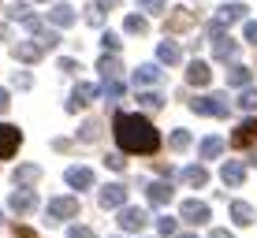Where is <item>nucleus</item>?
Returning a JSON list of instances; mask_svg holds the SVG:
<instances>
[{"label":"nucleus","mask_w":257,"mask_h":238,"mask_svg":"<svg viewBox=\"0 0 257 238\" xmlns=\"http://www.w3.org/2000/svg\"><path fill=\"white\" fill-rule=\"evenodd\" d=\"M15 86H19V90H30V75H19V71H15Z\"/></svg>","instance_id":"79ce46f5"},{"label":"nucleus","mask_w":257,"mask_h":238,"mask_svg":"<svg viewBox=\"0 0 257 238\" xmlns=\"http://www.w3.org/2000/svg\"><path fill=\"white\" fill-rule=\"evenodd\" d=\"M175 238H198V234H175Z\"/></svg>","instance_id":"de8ad7c7"},{"label":"nucleus","mask_w":257,"mask_h":238,"mask_svg":"<svg viewBox=\"0 0 257 238\" xmlns=\"http://www.w3.org/2000/svg\"><path fill=\"white\" fill-rule=\"evenodd\" d=\"M116 142L123 153H142V156H149V153H157L161 149V130L153 127L146 116H138V112H119L116 116Z\"/></svg>","instance_id":"f257e3e1"},{"label":"nucleus","mask_w":257,"mask_h":238,"mask_svg":"<svg viewBox=\"0 0 257 238\" xmlns=\"http://www.w3.org/2000/svg\"><path fill=\"white\" fill-rule=\"evenodd\" d=\"M246 41H250V45H257V23H253V19L246 23Z\"/></svg>","instance_id":"a19ab883"},{"label":"nucleus","mask_w":257,"mask_h":238,"mask_svg":"<svg viewBox=\"0 0 257 238\" xmlns=\"http://www.w3.org/2000/svg\"><path fill=\"white\" fill-rule=\"evenodd\" d=\"M231 145H235V149H250V145H257V116L242 119V123L235 127V134H231Z\"/></svg>","instance_id":"39448f33"},{"label":"nucleus","mask_w":257,"mask_h":238,"mask_svg":"<svg viewBox=\"0 0 257 238\" xmlns=\"http://www.w3.org/2000/svg\"><path fill=\"white\" fill-rule=\"evenodd\" d=\"M161 67H157V64H142L138 67V71H135V86H157V82H161Z\"/></svg>","instance_id":"4be33fe9"},{"label":"nucleus","mask_w":257,"mask_h":238,"mask_svg":"<svg viewBox=\"0 0 257 238\" xmlns=\"http://www.w3.org/2000/svg\"><path fill=\"white\" fill-rule=\"evenodd\" d=\"M93 4H97V8H101V12H104V8H112V4H119V0H93Z\"/></svg>","instance_id":"49530a36"},{"label":"nucleus","mask_w":257,"mask_h":238,"mask_svg":"<svg viewBox=\"0 0 257 238\" xmlns=\"http://www.w3.org/2000/svg\"><path fill=\"white\" fill-rule=\"evenodd\" d=\"M164 4H168V0H138V8H142V12H149V15H161Z\"/></svg>","instance_id":"72a5a7b5"},{"label":"nucleus","mask_w":257,"mask_h":238,"mask_svg":"<svg viewBox=\"0 0 257 238\" xmlns=\"http://www.w3.org/2000/svg\"><path fill=\"white\" fill-rule=\"evenodd\" d=\"M172 182L168 179H157V182H149L146 186V197H149V205H168V201H172Z\"/></svg>","instance_id":"ddd939ff"},{"label":"nucleus","mask_w":257,"mask_h":238,"mask_svg":"<svg viewBox=\"0 0 257 238\" xmlns=\"http://www.w3.org/2000/svg\"><path fill=\"white\" fill-rule=\"evenodd\" d=\"M138 108L157 112V108H164V97H161V93H153V90H146V93H138Z\"/></svg>","instance_id":"cd10ccee"},{"label":"nucleus","mask_w":257,"mask_h":238,"mask_svg":"<svg viewBox=\"0 0 257 238\" xmlns=\"http://www.w3.org/2000/svg\"><path fill=\"white\" fill-rule=\"evenodd\" d=\"M123 26H127V34H146V30H149V23L142 19V15H127Z\"/></svg>","instance_id":"7c9ffc66"},{"label":"nucleus","mask_w":257,"mask_h":238,"mask_svg":"<svg viewBox=\"0 0 257 238\" xmlns=\"http://www.w3.org/2000/svg\"><path fill=\"white\" fill-rule=\"evenodd\" d=\"M97 201H101V208H123V205H127V186L108 182V186L97 193Z\"/></svg>","instance_id":"6e6552de"},{"label":"nucleus","mask_w":257,"mask_h":238,"mask_svg":"<svg viewBox=\"0 0 257 238\" xmlns=\"http://www.w3.org/2000/svg\"><path fill=\"white\" fill-rule=\"evenodd\" d=\"M157 227H161V234H175V227H179V223H175L172 216H161V219H157Z\"/></svg>","instance_id":"58836bf2"},{"label":"nucleus","mask_w":257,"mask_h":238,"mask_svg":"<svg viewBox=\"0 0 257 238\" xmlns=\"http://www.w3.org/2000/svg\"><path fill=\"white\" fill-rule=\"evenodd\" d=\"M97 93H104L108 101H119V97H123V82H104Z\"/></svg>","instance_id":"473e14b6"},{"label":"nucleus","mask_w":257,"mask_h":238,"mask_svg":"<svg viewBox=\"0 0 257 238\" xmlns=\"http://www.w3.org/2000/svg\"><path fill=\"white\" fill-rule=\"evenodd\" d=\"M212 56L224 60V64H227V60H235V56H238V41H231V34L216 38V41H212Z\"/></svg>","instance_id":"a211bd4d"},{"label":"nucleus","mask_w":257,"mask_h":238,"mask_svg":"<svg viewBox=\"0 0 257 238\" xmlns=\"http://www.w3.org/2000/svg\"><path fill=\"white\" fill-rule=\"evenodd\" d=\"M187 82H190V86H209V82H212V71H209V64L194 60V64L187 67Z\"/></svg>","instance_id":"6ab92c4d"},{"label":"nucleus","mask_w":257,"mask_h":238,"mask_svg":"<svg viewBox=\"0 0 257 238\" xmlns=\"http://www.w3.org/2000/svg\"><path fill=\"white\" fill-rule=\"evenodd\" d=\"M246 12H250L246 4H238V0H231V4H224V8L216 12V19H212V23H220V26L227 30L231 23H242V19H246Z\"/></svg>","instance_id":"9d476101"},{"label":"nucleus","mask_w":257,"mask_h":238,"mask_svg":"<svg viewBox=\"0 0 257 238\" xmlns=\"http://www.w3.org/2000/svg\"><path fill=\"white\" fill-rule=\"evenodd\" d=\"M231 219L238 227H250L257 219V212H253V205H246V201H235V205H231Z\"/></svg>","instance_id":"b1692460"},{"label":"nucleus","mask_w":257,"mask_h":238,"mask_svg":"<svg viewBox=\"0 0 257 238\" xmlns=\"http://www.w3.org/2000/svg\"><path fill=\"white\" fill-rule=\"evenodd\" d=\"M209 238H235V234H231V231H224V227H212Z\"/></svg>","instance_id":"37998d69"},{"label":"nucleus","mask_w":257,"mask_h":238,"mask_svg":"<svg viewBox=\"0 0 257 238\" xmlns=\"http://www.w3.org/2000/svg\"><path fill=\"white\" fill-rule=\"evenodd\" d=\"M190 112H198V116H216V119H227V116H231V101H227V93L194 97V101H190Z\"/></svg>","instance_id":"f03ea898"},{"label":"nucleus","mask_w":257,"mask_h":238,"mask_svg":"<svg viewBox=\"0 0 257 238\" xmlns=\"http://www.w3.org/2000/svg\"><path fill=\"white\" fill-rule=\"evenodd\" d=\"M8 104H12V101H8V90H0V116L8 112Z\"/></svg>","instance_id":"c03bdc74"},{"label":"nucleus","mask_w":257,"mask_h":238,"mask_svg":"<svg viewBox=\"0 0 257 238\" xmlns=\"http://www.w3.org/2000/svg\"><path fill=\"white\" fill-rule=\"evenodd\" d=\"M67 238H97V234L90 231V227H71V231H67Z\"/></svg>","instance_id":"ea45409f"},{"label":"nucleus","mask_w":257,"mask_h":238,"mask_svg":"<svg viewBox=\"0 0 257 238\" xmlns=\"http://www.w3.org/2000/svg\"><path fill=\"white\" fill-rule=\"evenodd\" d=\"M19 145H23L19 127H12V123H0V160H8V156H12Z\"/></svg>","instance_id":"0eeeda50"},{"label":"nucleus","mask_w":257,"mask_h":238,"mask_svg":"<svg viewBox=\"0 0 257 238\" xmlns=\"http://www.w3.org/2000/svg\"><path fill=\"white\" fill-rule=\"evenodd\" d=\"M146 223H149L146 208H138V205H123L119 208V227H123V231H142Z\"/></svg>","instance_id":"423d86ee"},{"label":"nucleus","mask_w":257,"mask_h":238,"mask_svg":"<svg viewBox=\"0 0 257 238\" xmlns=\"http://www.w3.org/2000/svg\"><path fill=\"white\" fill-rule=\"evenodd\" d=\"M97 71H101L104 82H119L123 67H119V60H116V56H101V60H97Z\"/></svg>","instance_id":"aec40b11"},{"label":"nucleus","mask_w":257,"mask_h":238,"mask_svg":"<svg viewBox=\"0 0 257 238\" xmlns=\"http://www.w3.org/2000/svg\"><path fill=\"white\" fill-rule=\"evenodd\" d=\"M168 145H172L175 153H183V149H190V130H172V138H168Z\"/></svg>","instance_id":"c756f323"},{"label":"nucleus","mask_w":257,"mask_h":238,"mask_svg":"<svg viewBox=\"0 0 257 238\" xmlns=\"http://www.w3.org/2000/svg\"><path fill=\"white\" fill-rule=\"evenodd\" d=\"M86 23H90V26H101V23H104V12H101L97 4H90V8H86Z\"/></svg>","instance_id":"e433bc0d"},{"label":"nucleus","mask_w":257,"mask_h":238,"mask_svg":"<svg viewBox=\"0 0 257 238\" xmlns=\"http://www.w3.org/2000/svg\"><path fill=\"white\" fill-rule=\"evenodd\" d=\"M179 216L187 219V223H209V205L205 201H183Z\"/></svg>","instance_id":"f8f14e48"},{"label":"nucleus","mask_w":257,"mask_h":238,"mask_svg":"<svg viewBox=\"0 0 257 238\" xmlns=\"http://www.w3.org/2000/svg\"><path fill=\"white\" fill-rule=\"evenodd\" d=\"M250 78H253V71H250V67H242V64H231V71H227V86H238V90H250Z\"/></svg>","instance_id":"5701e85b"},{"label":"nucleus","mask_w":257,"mask_h":238,"mask_svg":"<svg viewBox=\"0 0 257 238\" xmlns=\"http://www.w3.org/2000/svg\"><path fill=\"white\" fill-rule=\"evenodd\" d=\"M64 179H67V186H75V190H86V186H93V171H90V167H82V164L67 167V171H64Z\"/></svg>","instance_id":"4468645a"},{"label":"nucleus","mask_w":257,"mask_h":238,"mask_svg":"<svg viewBox=\"0 0 257 238\" xmlns=\"http://www.w3.org/2000/svg\"><path fill=\"white\" fill-rule=\"evenodd\" d=\"M8 205H12V212L26 216V212H34V208H38V193H34V190H12Z\"/></svg>","instance_id":"1a4fd4ad"},{"label":"nucleus","mask_w":257,"mask_h":238,"mask_svg":"<svg viewBox=\"0 0 257 238\" xmlns=\"http://www.w3.org/2000/svg\"><path fill=\"white\" fill-rule=\"evenodd\" d=\"M78 216V197H52L45 205V219L60 223V219H75Z\"/></svg>","instance_id":"7ed1b4c3"},{"label":"nucleus","mask_w":257,"mask_h":238,"mask_svg":"<svg viewBox=\"0 0 257 238\" xmlns=\"http://www.w3.org/2000/svg\"><path fill=\"white\" fill-rule=\"evenodd\" d=\"M194 23H198V19H194L190 8H172V12H168V19H164V30H168V34H187Z\"/></svg>","instance_id":"20e7f679"},{"label":"nucleus","mask_w":257,"mask_h":238,"mask_svg":"<svg viewBox=\"0 0 257 238\" xmlns=\"http://www.w3.org/2000/svg\"><path fill=\"white\" fill-rule=\"evenodd\" d=\"M8 15H12L15 23H26V19H30L34 12H30V8H26V4H12V12H8Z\"/></svg>","instance_id":"c9c22d12"},{"label":"nucleus","mask_w":257,"mask_h":238,"mask_svg":"<svg viewBox=\"0 0 257 238\" xmlns=\"http://www.w3.org/2000/svg\"><path fill=\"white\" fill-rule=\"evenodd\" d=\"M93 97H97V86H90V82H78L75 90H71L67 112H78V108H86V104H93Z\"/></svg>","instance_id":"9b49d317"},{"label":"nucleus","mask_w":257,"mask_h":238,"mask_svg":"<svg viewBox=\"0 0 257 238\" xmlns=\"http://www.w3.org/2000/svg\"><path fill=\"white\" fill-rule=\"evenodd\" d=\"M12 179H15V186H19V190H30L34 182L41 179V167H38V164H23V167H15Z\"/></svg>","instance_id":"dca6fc26"},{"label":"nucleus","mask_w":257,"mask_h":238,"mask_svg":"<svg viewBox=\"0 0 257 238\" xmlns=\"http://www.w3.org/2000/svg\"><path fill=\"white\" fill-rule=\"evenodd\" d=\"M49 19H52V26H71V23H75V8H71V4H52Z\"/></svg>","instance_id":"393cba45"},{"label":"nucleus","mask_w":257,"mask_h":238,"mask_svg":"<svg viewBox=\"0 0 257 238\" xmlns=\"http://www.w3.org/2000/svg\"><path fill=\"white\" fill-rule=\"evenodd\" d=\"M104 164H108L112 171H123V167H127V160H123L119 153H108V156H104Z\"/></svg>","instance_id":"4c0bfd02"},{"label":"nucleus","mask_w":257,"mask_h":238,"mask_svg":"<svg viewBox=\"0 0 257 238\" xmlns=\"http://www.w3.org/2000/svg\"><path fill=\"white\" fill-rule=\"evenodd\" d=\"M220 153H224V138H205V142H201V149H198L201 160H216Z\"/></svg>","instance_id":"bb28decb"},{"label":"nucleus","mask_w":257,"mask_h":238,"mask_svg":"<svg viewBox=\"0 0 257 238\" xmlns=\"http://www.w3.org/2000/svg\"><path fill=\"white\" fill-rule=\"evenodd\" d=\"M15 234H19V238H34V231H30V227H19V223H15Z\"/></svg>","instance_id":"a18cd8bd"},{"label":"nucleus","mask_w":257,"mask_h":238,"mask_svg":"<svg viewBox=\"0 0 257 238\" xmlns=\"http://www.w3.org/2000/svg\"><path fill=\"white\" fill-rule=\"evenodd\" d=\"M101 45H104V56H108V52H112V56H116V52H119V34L104 30V34H101Z\"/></svg>","instance_id":"2f4dec72"},{"label":"nucleus","mask_w":257,"mask_h":238,"mask_svg":"<svg viewBox=\"0 0 257 238\" xmlns=\"http://www.w3.org/2000/svg\"><path fill=\"white\" fill-rule=\"evenodd\" d=\"M157 56H161V64H179L183 60V52H179V45H175V41H161V45H157Z\"/></svg>","instance_id":"a878e982"},{"label":"nucleus","mask_w":257,"mask_h":238,"mask_svg":"<svg viewBox=\"0 0 257 238\" xmlns=\"http://www.w3.org/2000/svg\"><path fill=\"white\" fill-rule=\"evenodd\" d=\"M12 56L23 60V64H34V60L45 56V49H41L38 41H19V45H12Z\"/></svg>","instance_id":"2eb2a0df"},{"label":"nucleus","mask_w":257,"mask_h":238,"mask_svg":"<svg viewBox=\"0 0 257 238\" xmlns=\"http://www.w3.org/2000/svg\"><path fill=\"white\" fill-rule=\"evenodd\" d=\"M220 179H224V186H242L246 182V167L238 160H227L224 167H220Z\"/></svg>","instance_id":"f3484780"},{"label":"nucleus","mask_w":257,"mask_h":238,"mask_svg":"<svg viewBox=\"0 0 257 238\" xmlns=\"http://www.w3.org/2000/svg\"><path fill=\"white\" fill-rule=\"evenodd\" d=\"M78 138H82V142H97V138H101V123H97V119H86L82 127H78Z\"/></svg>","instance_id":"c85d7f7f"},{"label":"nucleus","mask_w":257,"mask_h":238,"mask_svg":"<svg viewBox=\"0 0 257 238\" xmlns=\"http://www.w3.org/2000/svg\"><path fill=\"white\" fill-rule=\"evenodd\" d=\"M238 104H242L246 112H257V90H242V97H238Z\"/></svg>","instance_id":"f704fd0d"},{"label":"nucleus","mask_w":257,"mask_h":238,"mask_svg":"<svg viewBox=\"0 0 257 238\" xmlns=\"http://www.w3.org/2000/svg\"><path fill=\"white\" fill-rule=\"evenodd\" d=\"M179 179L183 182H187V186H205V182H209V171H205V167H201V164H190V167H183V171H179Z\"/></svg>","instance_id":"412c9836"}]
</instances>
